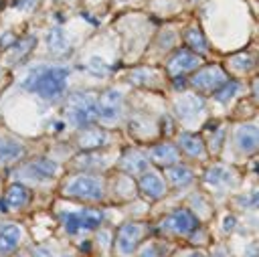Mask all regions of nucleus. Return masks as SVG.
I'll use <instances>...</instances> for the list:
<instances>
[{"mask_svg": "<svg viewBox=\"0 0 259 257\" xmlns=\"http://www.w3.org/2000/svg\"><path fill=\"white\" fill-rule=\"evenodd\" d=\"M69 71L63 67H49V69H35L24 77L22 87L26 91H35L45 99H55L65 91Z\"/></svg>", "mask_w": 259, "mask_h": 257, "instance_id": "nucleus-1", "label": "nucleus"}, {"mask_svg": "<svg viewBox=\"0 0 259 257\" xmlns=\"http://www.w3.org/2000/svg\"><path fill=\"white\" fill-rule=\"evenodd\" d=\"M67 114L77 128L89 126L98 119V99L91 93H73L67 101Z\"/></svg>", "mask_w": 259, "mask_h": 257, "instance_id": "nucleus-2", "label": "nucleus"}, {"mask_svg": "<svg viewBox=\"0 0 259 257\" xmlns=\"http://www.w3.org/2000/svg\"><path fill=\"white\" fill-rule=\"evenodd\" d=\"M65 195L71 198H83V200H101L103 198V186L95 177H77L73 182L65 186Z\"/></svg>", "mask_w": 259, "mask_h": 257, "instance_id": "nucleus-3", "label": "nucleus"}, {"mask_svg": "<svg viewBox=\"0 0 259 257\" xmlns=\"http://www.w3.org/2000/svg\"><path fill=\"white\" fill-rule=\"evenodd\" d=\"M121 116V93L116 89H107L98 99V118L105 124L118 121Z\"/></svg>", "mask_w": 259, "mask_h": 257, "instance_id": "nucleus-4", "label": "nucleus"}, {"mask_svg": "<svg viewBox=\"0 0 259 257\" xmlns=\"http://www.w3.org/2000/svg\"><path fill=\"white\" fill-rule=\"evenodd\" d=\"M142 225L140 223H126L124 227L118 231V241H116V245H118V251L128 257L136 251V247H138V241L142 237Z\"/></svg>", "mask_w": 259, "mask_h": 257, "instance_id": "nucleus-5", "label": "nucleus"}, {"mask_svg": "<svg viewBox=\"0 0 259 257\" xmlns=\"http://www.w3.org/2000/svg\"><path fill=\"white\" fill-rule=\"evenodd\" d=\"M223 83H227V75L219 67H204L193 77V85L200 91H217Z\"/></svg>", "mask_w": 259, "mask_h": 257, "instance_id": "nucleus-6", "label": "nucleus"}, {"mask_svg": "<svg viewBox=\"0 0 259 257\" xmlns=\"http://www.w3.org/2000/svg\"><path fill=\"white\" fill-rule=\"evenodd\" d=\"M166 229L176 235H190L199 227V221L197 217L190 211H184V209H179L174 211L172 215H168V219L164 221Z\"/></svg>", "mask_w": 259, "mask_h": 257, "instance_id": "nucleus-7", "label": "nucleus"}, {"mask_svg": "<svg viewBox=\"0 0 259 257\" xmlns=\"http://www.w3.org/2000/svg\"><path fill=\"white\" fill-rule=\"evenodd\" d=\"M200 65V57H197V53H190V51H176L172 59L168 61V71L172 75H182L190 69H197Z\"/></svg>", "mask_w": 259, "mask_h": 257, "instance_id": "nucleus-8", "label": "nucleus"}, {"mask_svg": "<svg viewBox=\"0 0 259 257\" xmlns=\"http://www.w3.org/2000/svg\"><path fill=\"white\" fill-rule=\"evenodd\" d=\"M140 191H142L150 200H158V198L164 197V191H166L164 178H162L158 172L148 170V172L142 174V178H140Z\"/></svg>", "mask_w": 259, "mask_h": 257, "instance_id": "nucleus-9", "label": "nucleus"}, {"mask_svg": "<svg viewBox=\"0 0 259 257\" xmlns=\"http://www.w3.org/2000/svg\"><path fill=\"white\" fill-rule=\"evenodd\" d=\"M19 241H20V227L15 223H6L0 227V253L6 255L12 253L19 247Z\"/></svg>", "mask_w": 259, "mask_h": 257, "instance_id": "nucleus-10", "label": "nucleus"}, {"mask_svg": "<svg viewBox=\"0 0 259 257\" xmlns=\"http://www.w3.org/2000/svg\"><path fill=\"white\" fill-rule=\"evenodd\" d=\"M204 110V101L199 96H184L176 101V114L182 119H190Z\"/></svg>", "mask_w": 259, "mask_h": 257, "instance_id": "nucleus-11", "label": "nucleus"}, {"mask_svg": "<svg viewBox=\"0 0 259 257\" xmlns=\"http://www.w3.org/2000/svg\"><path fill=\"white\" fill-rule=\"evenodd\" d=\"M150 158L160 166H174L176 162H179V148L172 146V144H158L152 148Z\"/></svg>", "mask_w": 259, "mask_h": 257, "instance_id": "nucleus-12", "label": "nucleus"}, {"mask_svg": "<svg viewBox=\"0 0 259 257\" xmlns=\"http://www.w3.org/2000/svg\"><path fill=\"white\" fill-rule=\"evenodd\" d=\"M235 142H237L239 150L243 154L255 152V148H257V130H255V126H243V128H239L237 136H235Z\"/></svg>", "mask_w": 259, "mask_h": 257, "instance_id": "nucleus-13", "label": "nucleus"}, {"mask_svg": "<svg viewBox=\"0 0 259 257\" xmlns=\"http://www.w3.org/2000/svg\"><path fill=\"white\" fill-rule=\"evenodd\" d=\"M121 168L130 174H140L148 168V158L138 150H128L121 158Z\"/></svg>", "mask_w": 259, "mask_h": 257, "instance_id": "nucleus-14", "label": "nucleus"}, {"mask_svg": "<svg viewBox=\"0 0 259 257\" xmlns=\"http://www.w3.org/2000/svg\"><path fill=\"white\" fill-rule=\"evenodd\" d=\"M29 197H31V193L26 191L22 184H12L6 191L4 205H6V209H22L26 202H29Z\"/></svg>", "mask_w": 259, "mask_h": 257, "instance_id": "nucleus-15", "label": "nucleus"}, {"mask_svg": "<svg viewBox=\"0 0 259 257\" xmlns=\"http://www.w3.org/2000/svg\"><path fill=\"white\" fill-rule=\"evenodd\" d=\"M26 170H31L35 177L39 180H47L51 177H55V174L59 172V166L55 164L53 160H45V158H39V160H33L29 166H26Z\"/></svg>", "mask_w": 259, "mask_h": 257, "instance_id": "nucleus-16", "label": "nucleus"}, {"mask_svg": "<svg viewBox=\"0 0 259 257\" xmlns=\"http://www.w3.org/2000/svg\"><path fill=\"white\" fill-rule=\"evenodd\" d=\"M180 148L188 154V156H193V158H200L204 154V144L202 140L197 136V134H180V140H179Z\"/></svg>", "mask_w": 259, "mask_h": 257, "instance_id": "nucleus-17", "label": "nucleus"}, {"mask_svg": "<svg viewBox=\"0 0 259 257\" xmlns=\"http://www.w3.org/2000/svg\"><path fill=\"white\" fill-rule=\"evenodd\" d=\"M166 177L168 180L174 184V186H188L190 182H193V172H190L186 166H180V164H174V166H168L166 170Z\"/></svg>", "mask_w": 259, "mask_h": 257, "instance_id": "nucleus-18", "label": "nucleus"}, {"mask_svg": "<svg viewBox=\"0 0 259 257\" xmlns=\"http://www.w3.org/2000/svg\"><path fill=\"white\" fill-rule=\"evenodd\" d=\"M105 140H107L105 132H101V130H87V132H83L79 136V146L83 148V150H93V148L103 146Z\"/></svg>", "mask_w": 259, "mask_h": 257, "instance_id": "nucleus-19", "label": "nucleus"}, {"mask_svg": "<svg viewBox=\"0 0 259 257\" xmlns=\"http://www.w3.org/2000/svg\"><path fill=\"white\" fill-rule=\"evenodd\" d=\"M184 40H186V45L193 49L195 53H207V40H204L202 33L199 29H188L184 33Z\"/></svg>", "mask_w": 259, "mask_h": 257, "instance_id": "nucleus-20", "label": "nucleus"}, {"mask_svg": "<svg viewBox=\"0 0 259 257\" xmlns=\"http://www.w3.org/2000/svg\"><path fill=\"white\" fill-rule=\"evenodd\" d=\"M47 43H49V51L55 53V55H61V53L67 51V40L65 35L61 33V29H53L47 35Z\"/></svg>", "mask_w": 259, "mask_h": 257, "instance_id": "nucleus-21", "label": "nucleus"}, {"mask_svg": "<svg viewBox=\"0 0 259 257\" xmlns=\"http://www.w3.org/2000/svg\"><path fill=\"white\" fill-rule=\"evenodd\" d=\"M22 152V146L12 138H0V160L17 158Z\"/></svg>", "mask_w": 259, "mask_h": 257, "instance_id": "nucleus-22", "label": "nucleus"}, {"mask_svg": "<svg viewBox=\"0 0 259 257\" xmlns=\"http://www.w3.org/2000/svg\"><path fill=\"white\" fill-rule=\"evenodd\" d=\"M79 219H81V229H95L101 225L103 215L100 211L85 209V211H79Z\"/></svg>", "mask_w": 259, "mask_h": 257, "instance_id": "nucleus-23", "label": "nucleus"}, {"mask_svg": "<svg viewBox=\"0 0 259 257\" xmlns=\"http://www.w3.org/2000/svg\"><path fill=\"white\" fill-rule=\"evenodd\" d=\"M239 91V83H235V81H227V83H223L219 89L215 91V99L219 103H227L235 98V93Z\"/></svg>", "mask_w": 259, "mask_h": 257, "instance_id": "nucleus-24", "label": "nucleus"}, {"mask_svg": "<svg viewBox=\"0 0 259 257\" xmlns=\"http://www.w3.org/2000/svg\"><path fill=\"white\" fill-rule=\"evenodd\" d=\"M63 227L69 235H75L79 229H81V219H79V213H63Z\"/></svg>", "mask_w": 259, "mask_h": 257, "instance_id": "nucleus-25", "label": "nucleus"}, {"mask_svg": "<svg viewBox=\"0 0 259 257\" xmlns=\"http://www.w3.org/2000/svg\"><path fill=\"white\" fill-rule=\"evenodd\" d=\"M207 182L209 184H219V182H229V170L223 166H213L207 172Z\"/></svg>", "mask_w": 259, "mask_h": 257, "instance_id": "nucleus-26", "label": "nucleus"}, {"mask_svg": "<svg viewBox=\"0 0 259 257\" xmlns=\"http://www.w3.org/2000/svg\"><path fill=\"white\" fill-rule=\"evenodd\" d=\"M35 43H37V40L31 39V37H29V39H22L20 43L15 47L17 51H15V57H12V61H17V59L20 61L24 55H29V53H31V47H35Z\"/></svg>", "mask_w": 259, "mask_h": 257, "instance_id": "nucleus-27", "label": "nucleus"}, {"mask_svg": "<svg viewBox=\"0 0 259 257\" xmlns=\"http://www.w3.org/2000/svg\"><path fill=\"white\" fill-rule=\"evenodd\" d=\"M231 65H235L237 71H249L251 69V59L247 55H237L231 59Z\"/></svg>", "mask_w": 259, "mask_h": 257, "instance_id": "nucleus-28", "label": "nucleus"}, {"mask_svg": "<svg viewBox=\"0 0 259 257\" xmlns=\"http://www.w3.org/2000/svg\"><path fill=\"white\" fill-rule=\"evenodd\" d=\"M142 257H166V249L162 247V245H156V243H152V245H148L142 251Z\"/></svg>", "mask_w": 259, "mask_h": 257, "instance_id": "nucleus-29", "label": "nucleus"}, {"mask_svg": "<svg viewBox=\"0 0 259 257\" xmlns=\"http://www.w3.org/2000/svg\"><path fill=\"white\" fill-rule=\"evenodd\" d=\"M33 257H53V253L47 251V249H43V247H39V249L33 251Z\"/></svg>", "mask_w": 259, "mask_h": 257, "instance_id": "nucleus-30", "label": "nucleus"}, {"mask_svg": "<svg viewBox=\"0 0 259 257\" xmlns=\"http://www.w3.org/2000/svg\"><path fill=\"white\" fill-rule=\"evenodd\" d=\"M174 87H176V89H182V87H184V79H182V75L174 79Z\"/></svg>", "mask_w": 259, "mask_h": 257, "instance_id": "nucleus-31", "label": "nucleus"}, {"mask_svg": "<svg viewBox=\"0 0 259 257\" xmlns=\"http://www.w3.org/2000/svg\"><path fill=\"white\" fill-rule=\"evenodd\" d=\"M233 225H235V219L231 217V219H225V229L229 231V229H233Z\"/></svg>", "mask_w": 259, "mask_h": 257, "instance_id": "nucleus-32", "label": "nucleus"}, {"mask_svg": "<svg viewBox=\"0 0 259 257\" xmlns=\"http://www.w3.org/2000/svg\"><path fill=\"white\" fill-rule=\"evenodd\" d=\"M190 257H204V255H202V253H193Z\"/></svg>", "mask_w": 259, "mask_h": 257, "instance_id": "nucleus-33", "label": "nucleus"}]
</instances>
